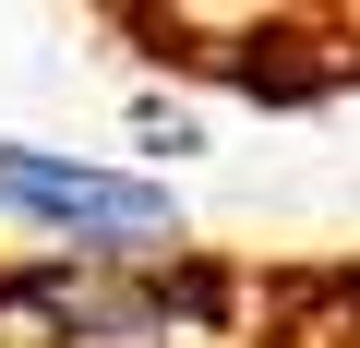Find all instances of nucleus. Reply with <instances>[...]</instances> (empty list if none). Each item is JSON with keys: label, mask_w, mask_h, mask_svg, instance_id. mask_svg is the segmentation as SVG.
<instances>
[{"label": "nucleus", "mask_w": 360, "mask_h": 348, "mask_svg": "<svg viewBox=\"0 0 360 348\" xmlns=\"http://www.w3.org/2000/svg\"><path fill=\"white\" fill-rule=\"evenodd\" d=\"M0 217L60 228L84 264L180 252V205H168V181H132V168H84V156H60V144H0Z\"/></svg>", "instance_id": "f03ea898"}, {"label": "nucleus", "mask_w": 360, "mask_h": 348, "mask_svg": "<svg viewBox=\"0 0 360 348\" xmlns=\"http://www.w3.org/2000/svg\"><path fill=\"white\" fill-rule=\"evenodd\" d=\"M229 312V276L180 264V252H132V264H25L0 276V324L25 336H193Z\"/></svg>", "instance_id": "f257e3e1"}]
</instances>
